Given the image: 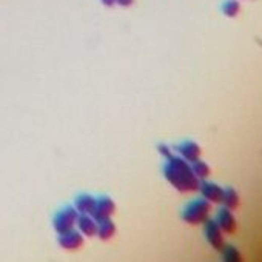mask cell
<instances>
[{
  "instance_id": "cell-1",
  "label": "cell",
  "mask_w": 262,
  "mask_h": 262,
  "mask_svg": "<svg viewBox=\"0 0 262 262\" xmlns=\"http://www.w3.org/2000/svg\"><path fill=\"white\" fill-rule=\"evenodd\" d=\"M164 178L167 182L181 193H193L199 191L200 181L191 170V164L182 159L181 156H171L165 159L164 164Z\"/></svg>"
},
{
  "instance_id": "cell-2",
  "label": "cell",
  "mask_w": 262,
  "mask_h": 262,
  "mask_svg": "<svg viewBox=\"0 0 262 262\" xmlns=\"http://www.w3.org/2000/svg\"><path fill=\"white\" fill-rule=\"evenodd\" d=\"M210 213H212V203L203 197H199L187 203L181 216L182 221L190 225H202L210 219Z\"/></svg>"
},
{
  "instance_id": "cell-3",
  "label": "cell",
  "mask_w": 262,
  "mask_h": 262,
  "mask_svg": "<svg viewBox=\"0 0 262 262\" xmlns=\"http://www.w3.org/2000/svg\"><path fill=\"white\" fill-rule=\"evenodd\" d=\"M77 218H79V213L73 205H67L61 208L54 215V219H53V227L57 235H64V233L70 230H74L77 224Z\"/></svg>"
},
{
  "instance_id": "cell-4",
  "label": "cell",
  "mask_w": 262,
  "mask_h": 262,
  "mask_svg": "<svg viewBox=\"0 0 262 262\" xmlns=\"http://www.w3.org/2000/svg\"><path fill=\"white\" fill-rule=\"evenodd\" d=\"M203 225H205V227H203V235H205L208 244L215 250H222L225 247V241H224V233L218 227V224L213 219H208Z\"/></svg>"
},
{
  "instance_id": "cell-5",
  "label": "cell",
  "mask_w": 262,
  "mask_h": 262,
  "mask_svg": "<svg viewBox=\"0 0 262 262\" xmlns=\"http://www.w3.org/2000/svg\"><path fill=\"white\" fill-rule=\"evenodd\" d=\"M116 212V203L110 196H100L96 197V207L93 212V218L99 222L103 219H111Z\"/></svg>"
},
{
  "instance_id": "cell-6",
  "label": "cell",
  "mask_w": 262,
  "mask_h": 262,
  "mask_svg": "<svg viewBox=\"0 0 262 262\" xmlns=\"http://www.w3.org/2000/svg\"><path fill=\"white\" fill-rule=\"evenodd\" d=\"M173 150L178 151V154L190 164L200 159V154H202L199 143L194 140H184L179 145H176V147H173Z\"/></svg>"
},
{
  "instance_id": "cell-7",
  "label": "cell",
  "mask_w": 262,
  "mask_h": 262,
  "mask_svg": "<svg viewBox=\"0 0 262 262\" xmlns=\"http://www.w3.org/2000/svg\"><path fill=\"white\" fill-rule=\"evenodd\" d=\"M199 191H200L202 197L205 200H208L210 203H222L224 188L221 185L205 179V181H200Z\"/></svg>"
},
{
  "instance_id": "cell-8",
  "label": "cell",
  "mask_w": 262,
  "mask_h": 262,
  "mask_svg": "<svg viewBox=\"0 0 262 262\" xmlns=\"http://www.w3.org/2000/svg\"><path fill=\"white\" fill-rule=\"evenodd\" d=\"M83 239L85 238L82 233L77 228H74L64 233V235H59V245L67 251H76L83 245Z\"/></svg>"
},
{
  "instance_id": "cell-9",
  "label": "cell",
  "mask_w": 262,
  "mask_h": 262,
  "mask_svg": "<svg viewBox=\"0 0 262 262\" xmlns=\"http://www.w3.org/2000/svg\"><path fill=\"white\" fill-rule=\"evenodd\" d=\"M215 222L218 224V227L222 230V233H227V235H233V233L236 231L238 228V224H236V219L233 216L231 210L228 208H221L216 215V219Z\"/></svg>"
},
{
  "instance_id": "cell-10",
  "label": "cell",
  "mask_w": 262,
  "mask_h": 262,
  "mask_svg": "<svg viewBox=\"0 0 262 262\" xmlns=\"http://www.w3.org/2000/svg\"><path fill=\"white\" fill-rule=\"evenodd\" d=\"M76 228L82 233L83 238H94L97 233V221L91 215H79Z\"/></svg>"
},
{
  "instance_id": "cell-11",
  "label": "cell",
  "mask_w": 262,
  "mask_h": 262,
  "mask_svg": "<svg viewBox=\"0 0 262 262\" xmlns=\"http://www.w3.org/2000/svg\"><path fill=\"white\" fill-rule=\"evenodd\" d=\"M79 215H93L94 207H96V197L88 193H82L74 199V205H73Z\"/></svg>"
},
{
  "instance_id": "cell-12",
  "label": "cell",
  "mask_w": 262,
  "mask_h": 262,
  "mask_svg": "<svg viewBox=\"0 0 262 262\" xmlns=\"http://www.w3.org/2000/svg\"><path fill=\"white\" fill-rule=\"evenodd\" d=\"M96 236L100 241H110L116 236V224L111 219H103L97 222V233Z\"/></svg>"
},
{
  "instance_id": "cell-13",
  "label": "cell",
  "mask_w": 262,
  "mask_h": 262,
  "mask_svg": "<svg viewBox=\"0 0 262 262\" xmlns=\"http://www.w3.org/2000/svg\"><path fill=\"white\" fill-rule=\"evenodd\" d=\"M222 203L224 207L228 210H236L239 207V194L233 187L224 188V196H222Z\"/></svg>"
},
{
  "instance_id": "cell-14",
  "label": "cell",
  "mask_w": 262,
  "mask_h": 262,
  "mask_svg": "<svg viewBox=\"0 0 262 262\" xmlns=\"http://www.w3.org/2000/svg\"><path fill=\"white\" fill-rule=\"evenodd\" d=\"M191 170H193V173L196 174V178L199 181H205L210 176V174H212V168L208 167V164L200 161V159L191 162Z\"/></svg>"
},
{
  "instance_id": "cell-15",
  "label": "cell",
  "mask_w": 262,
  "mask_h": 262,
  "mask_svg": "<svg viewBox=\"0 0 262 262\" xmlns=\"http://www.w3.org/2000/svg\"><path fill=\"white\" fill-rule=\"evenodd\" d=\"M241 11V4L239 0H225L222 4V13L225 17H230V19H235Z\"/></svg>"
},
{
  "instance_id": "cell-16",
  "label": "cell",
  "mask_w": 262,
  "mask_h": 262,
  "mask_svg": "<svg viewBox=\"0 0 262 262\" xmlns=\"http://www.w3.org/2000/svg\"><path fill=\"white\" fill-rule=\"evenodd\" d=\"M222 262H244L242 254L236 247H224L222 248Z\"/></svg>"
},
{
  "instance_id": "cell-17",
  "label": "cell",
  "mask_w": 262,
  "mask_h": 262,
  "mask_svg": "<svg viewBox=\"0 0 262 262\" xmlns=\"http://www.w3.org/2000/svg\"><path fill=\"white\" fill-rule=\"evenodd\" d=\"M158 151H159V154H161L164 159H168V158L173 156V147H168L167 143H159V145H158Z\"/></svg>"
},
{
  "instance_id": "cell-18",
  "label": "cell",
  "mask_w": 262,
  "mask_h": 262,
  "mask_svg": "<svg viewBox=\"0 0 262 262\" xmlns=\"http://www.w3.org/2000/svg\"><path fill=\"white\" fill-rule=\"evenodd\" d=\"M134 4V0H116V5H119L122 8H128Z\"/></svg>"
},
{
  "instance_id": "cell-19",
  "label": "cell",
  "mask_w": 262,
  "mask_h": 262,
  "mask_svg": "<svg viewBox=\"0 0 262 262\" xmlns=\"http://www.w3.org/2000/svg\"><path fill=\"white\" fill-rule=\"evenodd\" d=\"M100 2H102V5H105L108 8H111V7L116 5V0H100Z\"/></svg>"
}]
</instances>
